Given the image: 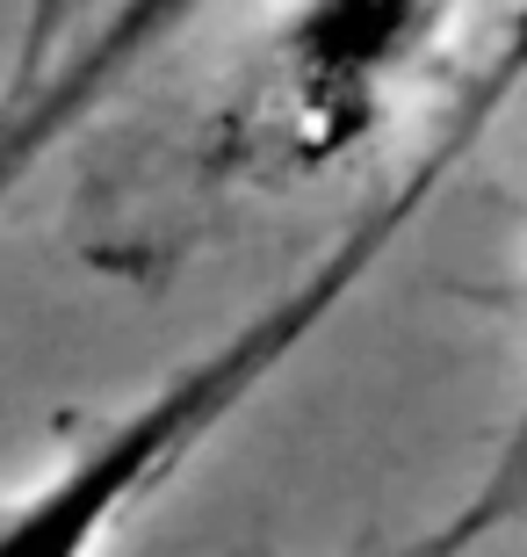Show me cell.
Instances as JSON below:
<instances>
[{
	"label": "cell",
	"mask_w": 527,
	"mask_h": 557,
	"mask_svg": "<svg viewBox=\"0 0 527 557\" xmlns=\"http://www.w3.org/2000/svg\"><path fill=\"white\" fill-rule=\"evenodd\" d=\"M217 0H102V15L87 22L73 44H59V59L43 65V81L15 102H0V203L59 152L87 116H102L166 44L196 29Z\"/></svg>",
	"instance_id": "obj_3"
},
{
	"label": "cell",
	"mask_w": 527,
	"mask_h": 557,
	"mask_svg": "<svg viewBox=\"0 0 527 557\" xmlns=\"http://www.w3.org/2000/svg\"><path fill=\"white\" fill-rule=\"evenodd\" d=\"M65 22H73V0H22V29H15V65H8V87L0 102H15L43 81V65L59 59L65 44Z\"/></svg>",
	"instance_id": "obj_6"
},
{
	"label": "cell",
	"mask_w": 527,
	"mask_h": 557,
	"mask_svg": "<svg viewBox=\"0 0 527 557\" xmlns=\"http://www.w3.org/2000/svg\"><path fill=\"white\" fill-rule=\"evenodd\" d=\"M463 160L455 145H426L412 174L390 188L384 203H368L332 247L311 261L289 289H275L253 319L224 333L217 348L188 355L181 370L152 384L138 406L109 413L95 434H80L73 449L37 471L22 493L0 499V557H102L130 507L145 493H160L166 478L181 471L188 456L203 449L224 420L239 413L246 398L261 392L267 376L289 370V355L304 348L311 333L368 283V269L398 247V232L434 203V188L448 182V166Z\"/></svg>",
	"instance_id": "obj_1"
},
{
	"label": "cell",
	"mask_w": 527,
	"mask_h": 557,
	"mask_svg": "<svg viewBox=\"0 0 527 557\" xmlns=\"http://www.w3.org/2000/svg\"><path fill=\"white\" fill-rule=\"evenodd\" d=\"M513 521H527V392L506 420V442L491 449L485 478H477V493H469L434 536L412 543L405 557H469L477 543H491L499 529H513Z\"/></svg>",
	"instance_id": "obj_4"
},
{
	"label": "cell",
	"mask_w": 527,
	"mask_h": 557,
	"mask_svg": "<svg viewBox=\"0 0 527 557\" xmlns=\"http://www.w3.org/2000/svg\"><path fill=\"white\" fill-rule=\"evenodd\" d=\"M520 87H527V0L506 15V37H499V51L485 59V73L463 87V102H455V116L441 124V138L455 145V152H469V145L491 131V116H499Z\"/></svg>",
	"instance_id": "obj_5"
},
{
	"label": "cell",
	"mask_w": 527,
	"mask_h": 557,
	"mask_svg": "<svg viewBox=\"0 0 527 557\" xmlns=\"http://www.w3.org/2000/svg\"><path fill=\"white\" fill-rule=\"evenodd\" d=\"M441 22L448 0H289L231 124V160L253 174L340 166L434 59Z\"/></svg>",
	"instance_id": "obj_2"
}]
</instances>
